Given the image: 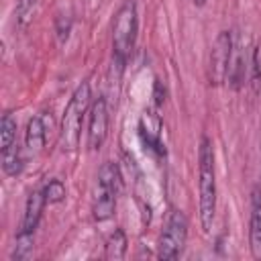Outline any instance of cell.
I'll use <instances>...</instances> for the list:
<instances>
[{
	"mask_svg": "<svg viewBox=\"0 0 261 261\" xmlns=\"http://www.w3.org/2000/svg\"><path fill=\"white\" fill-rule=\"evenodd\" d=\"M198 212L204 232H210L216 214V169H214V149L208 137H202L198 147Z\"/></svg>",
	"mask_w": 261,
	"mask_h": 261,
	"instance_id": "obj_1",
	"label": "cell"
},
{
	"mask_svg": "<svg viewBox=\"0 0 261 261\" xmlns=\"http://www.w3.org/2000/svg\"><path fill=\"white\" fill-rule=\"evenodd\" d=\"M137 29H139L137 6L133 0H126L116 10L114 24H112V71L116 69V77H120L128 57L133 55Z\"/></svg>",
	"mask_w": 261,
	"mask_h": 261,
	"instance_id": "obj_2",
	"label": "cell"
},
{
	"mask_svg": "<svg viewBox=\"0 0 261 261\" xmlns=\"http://www.w3.org/2000/svg\"><path fill=\"white\" fill-rule=\"evenodd\" d=\"M90 100H92V92H90V84L88 82H82L65 110H63V116H61V126H59V147L65 151V153H73L77 147H80V139H82V124H84V118L86 114L90 112Z\"/></svg>",
	"mask_w": 261,
	"mask_h": 261,
	"instance_id": "obj_3",
	"label": "cell"
},
{
	"mask_svg": "<svg viewBox=\"0 0 261 261\" xmlns=\"http://www.w3.org/2000/svg\"><path fill=\"white\" fill-rule=\"evenodd\" d=\"M120 188V171L116 163L106 161L100 171H98V186H96V196H94V218L98 222H104L112 218L114 208H116V194Z\"/></svg>",
	"mask_w": 261,
	"mask_h": 261,
	"instance_id": "obj_4",
	"label": "cell"
},
{
	"mask_svg": "<svg viewBox=\"0 0 261 261\" xmlns=\"http://www.w3.org/2000/svg\"><path fill=\"white\" fill-rule=\"evenodd\" d=\"M186 241H188V218L181 210L173 208L167 214V220L163 224L159 245H157V257L165 261L177 259L186 247Z\"/></svg>",
	"mask_w": 261,
	"mask_h": 261,
	"instance_id": "obj_5",
	"label": "cell"
},
{
	"mask_svg": "<svg viewBox=\"0 0 261 261\" xmlns=\"http://www.w3.org/2000/svg\"><path fill=\"white\" fill-rule=\"evenodd\" d=\"M232 61V35L230 31H220L212 43L208 59V82L210 86H222L228 77Z\"/></svg>",
	"mask_w": 261,
	"mask_h": 261,
	"instance_id": "obj_6",
	"label": "cell"
},
{
	"mask_svg": "<svg viewBox=\"0 0 261 261\" xmlns=\"http://www.w3.org/2000/svg\"><path fill=\"white\" fill-rule=\"evenodd\" d=\"M108 135V106L104 98H96L88 112V149L98 151Z\"/></svg>",
	"mask_w": 261,
	"mask_h": 261,
	"instance_id": "obj_7",
	"label": "cell"
},
{
	"mask_svg": "<svg viewBox=\"0 0 261 261\" xmlns=\"http://www.w3.org/2000/svg\"><path fill=\"white\" fill-rule=\"evenodd\" d=\"M249 249L255 259H261V190L251 192V216H249Z\"/></svg>",
	"mask_w": 261,
	"mask_h": 261,
	"instance_id": "obj_8",
	"label": "cell"
},
{
	"mask_svg": "<svg viewBox=\"0 0 261 261\" xmlns=\"http://www.w3.org/2000/svg\"><path fill=\"white\" fill-rule=\"evenodd\" d=\"M45 194L43 190H35L29 194L27 204H24V214H22V222H20V230L22 232H35V228L39 226V220L43 216L45 210Z\"/></svg>",
	"mask_w": 261,
	"mask_h": 261,
	"instance_id": "obj_9",
	"label": "cell"
},
{
	"mask_svg": "<svg viewBox=\"0 0 261 261\" xmlns=\"http://www.w3.org/2000/svg\"><path fill=\"white\" fill-rule=\"evenodd\" d=\"M45 137H47V130H45V122L41 116H33L27 124V130H24V147L31 151V153H37L45 147Z\"/></svg>",
	"mask_w": 261,
	"mask_h": 261,
	"instance_id": "obj_10",
	"label": "cell"
},
{
	"mask_svg": "<svg viewBox=\"0 0 261 261\" xmlns=\"http://www.w3.org/2000/svg\"><path fill=\"white\" fill-rule=\"evenodd\" d=\"M0 153H2V169H4V173L10 175V177L18 175L22 171V161H24L22 159V151L18 149V145L14 143L12 147H8V149H4Z\"/></svg>",
	"mask_w": 261,
	"mask_h": 261,
	"instance_id": "obj_11",
	"label": "cell"
},
{
	"mask_svg": "<svg viewBox=\"0 0 261 261\" xmlns=\"http://www.w3.org/2000/svg\"><path fill=\"white\" fill-rule=\"evenodd\" d=\"M124 253H126V234H124L122 228H116V230L108 237V241H106V245H104V257L118 261V259L124 257Z\"/></svg>",
	"mask_w": 261,
	"mask_h": 261,
	"instance_id": "obj_12",
	"label": "cell"
},
{
	"mask_svg": "<svg viewBox=\"0 0 261 261\" xmlns=\"http://www.w3.org/2000/svg\"><path fill=\"white\" fill-rule=\"evenodd\" d=\"M14 143H16V120L10 112H4L0 120V151L12 147Z\"/></svg>",
	"mask_w": 261,
	"mask_h": 261,
	"instance_id": "obj_13",
	"label": "cell"
},
{
	"mask_svg": "<svg viewBox=\"0 0 261 261\" xmlns=\"http://www.w3.org/2000/svg\"><path fill=\"white\" fill-rule=\"evenodd\" d=\"M33 234L35 232H22V230H18L16 243H14V251H12V259L22 261V259L29 257V253L33 251Z\"/></svg>",
	"mask_w": 261,
	"mask_h": 261,
	"instance_id": "obj_14",
	"label": "cell"
},
{
	"mask_svg": "<svg viewBox=\"0 0 261 261\" xmlns=\"http://www.w3.org/2000/svg\"><path fill=\"white\" fill-rule=\"evenodd\" d=\"M43 194H45L47 204H59V202L65 198V186H63L61 179H51V181L43 188Z\"/></svg>",
	"mask_w": 261,
	"mask_h": 261,
	"instance_id": "obj_15",
	"label": "cell"
},
{
	"mask_svg": "<svg viewBox=\"0 0 261 261\" xmlns=\"http://www.w3.org/2000/svg\"><path fill=\"white\" fill-rule=\"evenodd\" d=\"M35 4H37V0H18L16 2V24L20 29H24L31 22L33 12H35Z\"/></svg>",
	"mask_w": 261,
	"mask_h": 261,
	"instance_id": "obj_16",
	"label": "cell"
},
{
	"mask_svg": "<svg viewBox=\"0 0 261 261\" xmlns=\"http://www.w3.org/2000/svg\"><path fill=\"white\" fill-rule=\"evenodd\" d=\"M251 88L255 94L261 92V63H259V49H253L251 55Z\"/></svg>",
	"mask_w": 261,
	"mask_h": 261,
	"instance_id": "obj_17",
	"label": "cell"
},
{
	"mask_svg": "<svg viewBox=\"0 0 261 261\" xmlns=\"http://www.w3.org/2000/svg\"><path fill=\"white\" fill-rule=\"evenodd\" d=\"M194 2V6H204L206 4V0H192Z\"/></svg>",
	"mask_w": 261,
	"mask_h": 261,
	"instance_id": "obj_18",
	"label": "cell"
}]
</instances>
